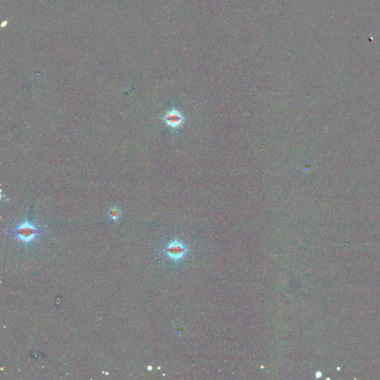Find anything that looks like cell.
<instances>
[{
    "mask_svg": "<svg viewBox=\"0 0 380 380\" xmlns=\"http://www.w3.org/2000/svg\"><path fill=\"white\" fill-rule=\"evenodd\" d=\"M14 234L20 241L28 244L39 235V230L34 224L26 219L14 230Z\"/></svg>",
    "mask_w": 380,
    "mask_h": 380,
    "instance_id": "obj_1",
    "label": "cell"
},
{
    "mask_svg": "<svg viewBox=\"0 0 380 380\" xmlns=\"http://www.w3.org/2000/svg\"><path fill=\"white\" fill-rule=\"evenodd\" d=\"M189 249L186 244L177 239L169 243L163 249L164 254L171 261L176 262L181 261L185 257Z\"/></svg>",
    "mask_w": 380,
    "mask_h": 380,
    "instance_id": "obj_2",
    "label": "cell"
},
{
    "mask_svg": "<svg viewBox=\"0 0 380 380\" xmlns=\"http://www.w3.org/2000/svg\"><path fill=\"white\" fill-rule=\"evenodd\" d=\"M163 119L165 123L172 129L180 127L185 120V117L182 115L181 113L176 109H171L169 111Z\"/></svg>",
    "mask_w": 380,
    "mask_h": 380,
    "instance_id": "obj_3",
    "label": "cell"
},
{
    "mask_svg": "<svg viewBox=\"0 0 380 380\" xmlns=\"http://www.w3.org/2000/svg\"><path fill=\"white\" fill-rule=\"evenodd\" d=\"M108 217L111 221H117L121 217V211L117 207H112L108 211Z\"/></svg>",
    "mask_w": 380,
    "mask_h": 380,
    "instance_id": "obj_4",
    "label": "cell"
},
{
    "mask_svg": "<svg viewBox=\"0 0 380 380\" xmlns=\"http://www.w3.org/2000/svg\"><path fill=\"white\" fill-rule=\"evenodd\" d=\"M148 370H149V371H152V367H151V366L148 367Z\"/></svg>",
    "mask_w": 380,
    "mask_h": 380,
    "instance_id": "obj_5",
    "label": "cell"
}]
</instances>
